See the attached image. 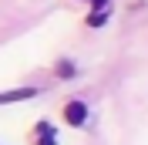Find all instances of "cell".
I'll return each instance as SVG.
<instances>
[{
    "label": "cell",
    "instance_id": "cell-1",
    "mask_svg": "<svg viewBox=\"0 0 148 145\" xmlns=\"http://www.w3.org/2000/svg\"><path fill=\"white\" fill-rule=\"evenodd\" d=\"M64 118H67V125H84V118H88L84 101H71V105L64 108Z\"/></svg>",
    "mask_w": 148,
    "mask_h": 145
},
{
    "label": "cell",
    "instance_id": "cell-2",
    "mask_svg": "<svg viewBox=\"0 0 148 145\" xmlns=\"http://www.w3.org/2000/svg\"><path fill=\"white\" fill-rule=\"evenodd\" d=\"M24 98H34V88H20V91H3V95H0V105H10V101H24Z\"/></svg>",
    "mask_w": 148,
    "mask_h": 145
},
{
    "label": "cell",
    "instance_id": "cell-3",
    "mask_svg": "<svg viewBox=\"0 0 148 145\" xmlns=\"http://www.w3.org/2000/svg\"><path fill=\"white\" fill-rule=\"evenodd\" d=\"M40 132H44V138H37V145H54V138H51V125H40Z\"/></svg>",
    "mask_w": 148,
    "mask_h": 145
}]
</instances>
